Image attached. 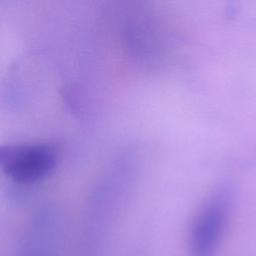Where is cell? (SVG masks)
<instances>
[{"label": "cell", "mask_w": 256, "mask_h": 256, "mask_svg": "<svg viewBox=\"0 0 256 256\" xmlns=\"http://www.w3.org/2000/svg\"><path fill=\"white\" fill-rule=\"evenodd\" d=\"M230 212L227 191L212 195L196 215L188 237V256H217Z\"/></svg>", "instance_id": "cell-1"}, {"label": "cell", "mask_w": 256, "mask_h": 256, "mask_svg": "<svg viewBox=\"0 0 256 256\" xmlns=\"http://www.w3.org/2000/svg\"><path fill=\"white\" fill-rule=\"evenodd\" d=\"M57 154L48 144H16L2 147L0 164L14 181L31 183L47 176L55 167Z\"/></svg>", "instance_id": "cell-2"}, {"label": "cell", "mask_w": 256, "mask_h": 256, "mask_svg": "<svg viewBox=\"0 0 256 256\" xmlns=\"http://www.w3.org/2000/svg\"><path fill=\"white\" fill-rule=\"evenodd\" d=\"M57 234L53 222L39 218L33 223L17 249L16 256H56Z\"/></svg>", "instance_id": "cell-3"}]
</instances>
